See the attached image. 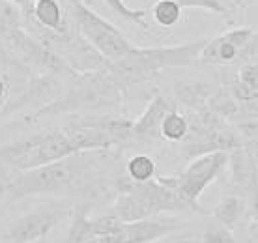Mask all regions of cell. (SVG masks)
Segmentation results:
<instances>
[{"instance_id":"cell-1","label":"cell","mask_w":258,"mask_h":243,"mask_svg":"<svg viewBox=\"0 0 258 243\" xmlns=\"http://www.w3.org/2000/svg\"><path fill=\"white\" fill-rule=\"evenodd\" d=\"M90 155L92 152H81L32 170L15 172L8 181L4 197L12 200L23 197L64 199L83 191H88L92 193V197H96L94 193L101 191V186H94L90 172V165L94 161H90Z\"/></svg>"},{"instance_id":"cell-2","label":"cell","mask_w":258,"mask_h":243,"mask_svg":"<svg viewBox=\"0 0 258 243\" xmlns=\"http://www.w3.org/2000/svg\"><path fill=\"white\" fill-rule=\"evenodd\" d=\"M123 105V86L107 70L77 73L66 83L62 96L28 122L71 114H118Z\"/></svg>"},{"instance_id":"cell-3","label":"cell","mask_w":258,"mask_h":243,"mask_svg":"<svg viewBox=\"0 0 258 243\" xmlns=\"http://www.w3.org/2000/svg\"><path fill=\"white\" fill-rule=\"evenodd\" d=\"M204 43L206 39L174 47H135L125 56L107 62V71L120 81L123 88L131 84L150 83L163 70L199 66Z\"/></svg>"},{"instance_id":"cell-4","label":"cell","mask_w":258,"mask_h":243,"mask_svg":"<svg viewBox=\"0 0 258 243\" xmlns=\"http://www.w3.org/2000/svg\"><path fill=\"white\" fill-rule=\"evenodd\" d=\"M77 154L62 128L26 135L0 144V163L13 172H25Z\"/></svg>"},{"instance_id":"cell-5","label":"cell","mask_w":258,"mask_h":243,"mask_svg":"<svg viewBox=\"0 0 258 243\" xmlns=\"http://www.w3.org/2000/svg\"><path fill=\"white\" fill-rule=\"evenodd\" d=\"M75 152H107L133 139V122L116 114H71L62 126Z\"/></svg>"},{"instance_id":"cell-6","label":"cell","mask_w":258,"mask_h":243,"mask_svg":"<svg viewBox=\"0 0 258 243\" xmlns=\"http://www.w3.org/2000/svg\"><path fill=\"white\" fill-rule=\"evenodd\" d=\"M238 146H241V137L232 122L202 109L189 118V135L181 142V157L191 161L212 152H232Z\"/></svg>"},{"instance_id":"cell-7","label":"cell","mask_w":258,"mask_h":243,"mask_svg":"<svg viewBox=\"0 0 258 243\" xmlns=\"http://www.w3.org/2000/svg\"><path fill=\"white\" fill-rule=\"evenodd\" d=\"M64 2L70 12V17L77 26L79 34L107 62L118 60L135 49V45L123 36V32H120L112 23H109L99 13L86 6L83 0H64Z\"/></svg>"},{"instance_id":"cell-8","label":"cell","mask_w":258,"mask_h":243,"mask_svg":"<svg viewBox=\"0 0 258 243\" xmlns=\"http://www.w3.org/2000/svg\"><path fill=\"white\" fill-rule=\"evenodd\" d=\"M70 200L58 199L36 206L8 224L4 239L8 243H41L64 219L73 215Z\"/></svg>"},{"instance_id":"cell-9","label":"cell","mask_w":258,"mask_h":243,"mask_svg":"<svg viewBox=\"0 0 258 243\" xmlns=\"http://www.w3.org/2000/svg\"><path fill=\"white\" fill-rule=\"evenodd\" d=\"M258 62V34L251 26L234 28L206 39L199 56V66H230Z\"/></svg>"},{"instance_id":"cell-10","label":"cell","mask_w":258,"mask_h":243,"mask_svg":"<svg viewBox=\"0 0 258 243\" xmlns=\"http://www.w3.org/2000/svg\"><path fill=\"white\" fill-rule=\"evenodd\" d=\"M225 168H228V152H212L191 159L178 176H172L170 179L183 199L202 208L199 204L200 195L225 172Z\"/></svg>"},{"instance_id":"cell-11","label":"cell","mask_w":258,"mask_h":243,"mask_svg":"<svg viewBox=\"0 0 258 243\" xmlns=\"http://www.w3.org/2000/svg\"><path fill=\"white\" fill-rule=\"evenodd\" d=\"M66 81L60 75L52 73H39L38 77H34L30 83L26 84L25 90H21V94L13 101H8L4 107V114H13V112H26V118L34 116L41 109H45L47 105L56 101L66 88Z\"/></svg>"},{"instance_id":"cell-12","label":"cell","mask_w":258,"mask_h":243,"mask_svg":"<svg viewBox=\"0 0 258 243\" xmlns=\"http://www.w3.org/2000/svg\"><path fill=\"white\" fill-rule=\"evenodd\" d=\"M172 109H176V105H172L161 94H155L148 101L146 109L142 110V114L133 122V137L144 141L161 139V124Z\"/></svg>"},{"instance_id":"cell-13","label":"cell","mask_w":258,"mask_h":243,"mask_svg":"<svg viewBox=\"0 0 258 243\" xmlns=\"http://www.w3.org/2000/svg\"><path fill=\"white\" fill-rule=\"evenodd\" d=\"M215 90H217V86L204 83V81H180L174 84L172 94H174L178 105H183L193 112H197V110L206 109L208 101Z\"/></svg>"},{"instance_id":"cell-14","label":"cell","mask_w":258,"mask_h":243,"mask_svg":"<svg viewBox=\"0 0 258 243\" xmlns=\"http://www.w3.org/2000/svg\"><path fill=\"white\" fill-rule=\"evenodd\" d=\"M213 219L223 226L234 228L243 219H247V199L238 193H223L219 202L213 206Z\"/></svg>"},{"instance_id":"cell-15","label":"cell","mask_w":258,"mask_h":243,"mask_svg":"<svg viewBox=\"0 0 258 243\" xmlns=\"http://www.w3.org/2000/svg\"><path fill=\"white\" fill-rule=\"evenodd\" d=\"M236 99L241 103L256 101L258 99V62L243 64L238 71V77L228 84Z\"/></svg>"},{"instance_id":"cell-16","label":"cell","mask_w":258,"mask_h":243,"mask_svg":"<svg viewBox=\"0 0 258 243\" xmlns=\"http://www.w3.org/2000/svg\"><path fill=\"white\" fill-rule=\"evenodd\" d=\"M152 19L163 28H172L183 17V6L178 0H155L152 10Z\"/></svg>"},{"instance_id":"cell-17","label":"cell","mask_w":258,"mask_h":243,"mask_svg":"<svg viewBox=\"0 0 258 243\" xmlns=\"http://www.w3.org/2000/svg\"><path fill=\"white\" fill-rule=\"evenodd\" d=\"M125 176L133 181H150L157 178V163L150 155L137 154L125 163Z\"/></svg>"},{"instance_id":"cell-18","label":"cell","mask_w":258,"mask_h":243,"mask_svg":"<svg viewBox=\"0 0 258 243\" xmlns=\"http://www.w3.org/2000/svg\"><path fill=\"white\" fill-rule=\"evenodd\" d=\"M189 135V118L178 109H172L161 124V139L168 142H183Z\"/></svg>"},{"instance_id":"cell-19","label":"cell","mask_w":258,"mask_h":243,"mask_svg":"<svg viewBox=\"0 0 258 243\" xmlns=\"http://www.w3.org/2000/svg\"><path fill=\"white\" fill-rule=\"evenodd\" d=\"M103 4L109 8L110 12L118 15L120 19L127 21V23H133V25H139L141 28H148V21H146V10H137V8H131L125 2V0H103Z\"/></svg>"},{"instance_id":"cell-20","label":"cell","mask_w":258,"mask_h":243,"mask_svg":"<svg viewBox=\"0 0 258 243\" xmlns=\"http://www.w3.org/2000/svg\"><path fill=\"white\" fill-rule=\"evenodd\" d=\"M183 8H200L210 13L221 15V17H228L234 15L236 12V2L234 0H178Z\"/></svg>"},{"instance_id":"cell-21","label":"cell","mask_w":258,"mask_h":243,"mask_svg":"<svg viewBox=\"0 0 258 243\" xmlns=\"http://www.w3.org/2000/svg\"><path fill=\"white\" fill-rule=\"evenodd\" d=\"M200 241L202 243H238L232 234V228L223 226V224L204 232V234L200 236Z\"/></svg>"},{"instance_id":"cell-22","label":"cell","mask_w":258,"mask_h":243,"mask_svg":"<svg viewBox=\"0 0 258 243\" xmlns=\"http://www.w3.org/2000/svg\"><path fill=\"white\" fill-rule=\"evenodd\" d=\"M13 174L15 172H13L12 168H8L6 165L0 163V184H2V186H8V181L13 178Z\"/></svg>"},{"instance_id":"cell-23","label":"cell","mask_w":258,"mask_h":243,"mask_svg":"<svg viewBox=\"0 0 258 243\" xmlns=\"http://www.w3.org/2000/svg\"><path fill=\"white\" fill-rule=\"evenodd\" d=\"M6 103H8V84L4 79L0 77V112L4 110Z\"/></svg>"},{"instance_id":"cell-24","label":"cell","mask_w":258,"mask_h":243,"mask_svg":"<svg viewBox=\"0 0 258 243\" xmlns=\"http://www.w3.org/2000/svg\"><path fill=\"white\" fill-rule=\"evenodd\" d=\"M8 2H12V4H15L17 8H21V12L32 4V0H8Z\"/></svg>"},{"instance_id":"cell-25","label":"cell","mask_w":258,"mask_h":243,"mask_svg":"<svg viewBox=\"0 0 258 243\" xmlns=\"http://www.w3.org/2000/svg\"><path fill=\"white\" fill-rule=\"evenodd\" d=\"M234 2H236V6H245L247 2H251V0H234Z\"/></svg>"}]
</instances>
